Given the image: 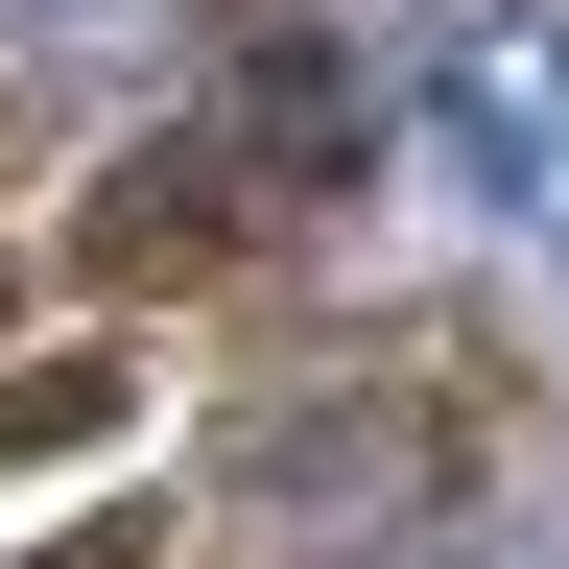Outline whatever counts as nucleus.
Here are the masks:
<instances>
[{"label": "nucleus", "instance_id": "f257e3e1", "mask_svg": "<svg viewBox=\"0 0 569 569\" xmlns=\"http://www.w3.org/2000/svg\"><path fill=\"white\" fill-rule=\"evenodd\" d=\"M284 24H309L356 96H380V71H475V24H498V0H284Z\"/></svg>", "mask_w": 569, "mask_h": 569}, {"label": "nucleus", "instance_id": "f03ea898", "mask_svg": "<svg viewBox=\"0 0 569 569\" xmlns=\"http://www.w3.org/2000/svg\"><path fill=\"white\" fill-rule=\"evenodd\" d=\"M451 167H475V213H569V119H522L498 71H451Z\"/></svg>", "mask_w": 569, "mask_h": 569}, {"label": "nucleus", "instance_id": "7ed1b4c3", "mask_svg": "<svg viewBox=\"0 0 569 569\" xmlns=\"http://www.w3.org/2000/svg\"><path fill=\"white\" fill-rule=\"evenodd\" d=\"M0 24H119V0H0Z\"/></svg>", "mask_w": 569, "mask_h": 569}]
</instances>
